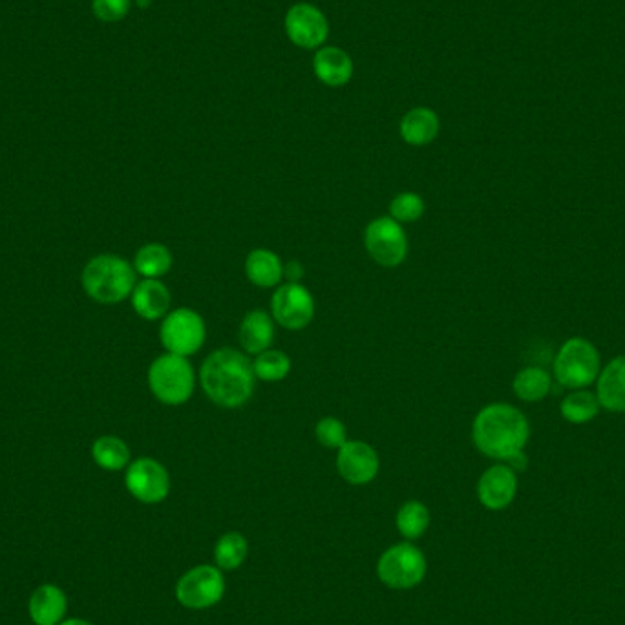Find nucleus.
<instances>
[{"mask_svg": "<svg viewBox=\"0 0 625 625\" xmlns=\"http://www.w3.org/2000/svg\"><path fill=\"white\" fill-rule=\"evenodd\" d=\"M598 403L611 412H625V357L607 364L598 379Z\"/></svg>", "mask_w": 625, "mask_h": 625, "instance_id": "obj_21", "label": "nucleus"}, {"mask_svg": "<svg viewBox=\"0 0 625 625\" xmlns=\"http://www.w3.org/2000/svg\"><path fill=\"white\" fill-rule=\"evenodd\" d=\"M426 203L417 192H401L390 203V216L395 222L412 223L423 218Z\"/></svg>", "mask_w": 625, "mask_h": 625, "instance_id": "obj_29", "label": "nucleus"}, {"mask_svg": "<svg viewBox=\"0 0 625 625\" xmlns=\"http://www.w3.org/2000/svg\"><path fill=\"white\" fill-rule=\"evenodd\" d=\"M377 573L392 589H412L423 582L426 558L412 543H399L382 554Z\"/></svg>", "mask_w": 625, "mask_h": 625, "instance_id": "obj_8", "label": "nucleus"}, {"mask_svg": "<svg viewBox=\"0 0 625 625\" xmlns=\"http://www.w3.org/2000/svg\"><path fill=\"white\" fill-rule=\"evenodd\" d=\"M150 0H138V4L139 6H147V4H149Z\"/></svg>", "mask_w": 625, "mask_h": 625, "instance_id": "obj_34", "label": "nucleus"}, {"mask_svg": "<svg viewBox=\"0 0 625 625\" xmlns=\"http://www.w3.org/2000/svg\"><path fill=\"white\" fill-rule=\"evenodd\" d=\"M150 392L159 403L180 406L192 397L196 388V373L189 357L163 353L149 368Z\"/></svg>", "mask_w": 625, "mask_h": 625, "instance_id": "obj_4", "label": "nucleus"}, {"mask_svg": "<svg viewBox=\"0 0 625 625\" xmlns=\"http://www.w3.org/2000/svg\"><path fill=\"white\" fill-rule=\"evenodd\" d=\"M247 551H249V547H247L244 536L238 532H229L216 543L214 558H216L218 567L223 571H234L244 563L245 558H247Z\"/></svg>", "mask_w": 625, "mask_h": 625, "instance_id": "obj_27", "label": "nucleus"}, {"mask_svg": "<svg viewBox=\"0 0 625 625\" xmlns=\"http://www.w3.org/2000/svg\"><path fill=\"white\" fill-rule=\"evenodd\" d=\"M430 525V510L421 501H408L397 512V529L408 540L421 538Z\"/></svg>", "mask_w": 625, "mask_h": 625, "instance_id": "obj_25", "label": "nucleus"}, {"mask_svg": "<svg viewBox=\"0 0 625 625\" xmlns=\"http://www.w3.org/2000/svg\"><path fill=\"white\" fill-rule=\"evenodd\" d=\"M271 315L289 331L308 328L315 318V298L302 284H280L271 298Z\"/></svg>", "mask_w": 625, "mask_h": 625, "instance_id": "obj_9", "label": "nucleus"}, {"mask_svg": "<svg viewBox=\"0 0 625 625\" xmlns=\"http://www.w3.org/2000/svg\"><path fill=\"white\" fill-rule=\"evenodd\" d=\"M132 308L145 320H159L167 317L170 309V291L156 278H145L134 287Z\"/></svg>", "mask_w": 625, "mask_h": 625, "instance_id": "obj_18", "label": "nucleus"}, {"mask_svg": "<svg viewBox=\"0 0 625 625\" xmlns=\"http://www.w3.org/2000/svg\"><path fill=\"white\" fill-rule=\"evenodd\" d=\"M136 269L125 258L99 255L83 269L81 284L86 295L99 304H119L132 295L136 287Z\"/></svg>", "mask_w": 625, "mask_h": 625, "instance_id": "obj_3", "label": "nucleus"}, {"mask_svg": "<svg viewBox=\"0 0 625 625\" xmlns=\"http://www.w3.org/2000/svg\"><path fill=\"white\" fill-rule=\"evenodd\" d=\"M172 267V253L163 244H147L134 256V269L143 278H156L167 275Z\"/></svg>", "mask_w": 625, "mask_h": 625, "instance_id": "obj_23", "label": "nucleus"}, {"mask_svg": "<svg viewBox=\"0 0 625 625\" xmlns=\"http://www.w3.org/2000/svg\"><path fill=\"white\" fill-rule=\"evenodd\" d=\"M256 379L265 382L284 381L291 371L289 355L280 350H265L253 361Z\"/></svg>", "mask_w": 625, "mask_h": 625, "instance_id": "obj_26", "label": "nucleus"}, {"mask_svg": "<svg viewBox=\"0 0 625 625\" xmlns=\"http://www.w3.org/2000/svg\"><path fill=\"white\" fill-rule=\"evenodd\" d=\"M379 456L364 441H346L337 450V470L350 485H368L379 474Z\"/></svg>", "mask_w": 625, "mask_h": 625, "instance_id": "obj_13", "label": "nucleus"}, {"mask_svg": "<svg viewBox=\"0 0 625 625\" xmlns=\"http://www.w3.org/2000/svg\"><path fill=\"white\" fill-rule=\"evenodd\" d=\"M518 492V477L509 465L488 468L477 483L479 501L490 510L509 507Z\"/></svg>", "mask_w": 625, "mask_h": 625, "instance_id": "obj_14", "label": "nucleus"}, {"mask_svg": "<svg viewBox=\"0 0 625 625\" xmlns=\"http://www.w3.org/2000/svg\"><path fill=\"white\" fill-rule=\"evenodd\" d=\"M598 371H600V353L589 340L585 339L567 340L554 361L556 379L562 386L571 390L593 384L598 377Z\"/></svg>", "mask_w": 625, "mask_h": 625, "instance_id": "obj_6", "label": "nucleus"}, {"mask_svg": "<svg viewBox=\"0 0 625 625\" xmlns=\"http://www.w3.org/2000/svg\"><path fill=\"white\" fill-rule=\"evenodd\" d=\"M302 276H304V267L300 262H287L284 264V278H287V282H291V284H300V280H302Z\"/></svg>", "mask_w": 625, "mask_h": 625, "instance_id": "obj_32", "label": "nucleus"}, {"mask_svg": "<svg viewBox=\"0 0 625 625\" xmlns=\"http://www.w3.org/2000/svg\"><path fill=\"white\" fill-rule=\"evenodd\" d=\"M59 625H94L90 624V622H86V620H81V618H70V620H63Z\"/></svg>", "mask_w": 625, "mask_h": 625, "instance_id": "obj_33", "label": "nucleus"}, {"mask_svg": "<svg viewBox=\"0 0 625 625\" xmlns=\"http://www.w3.org/2000/svg\"><path fill=\"white\" fill-rule=\"evenodd\" d=\"M207 339L205 320L191 308L169 311L159 328V340L167 353L191 357L202 350Z\"/></svg>", "mask_w": 625, "mask_h": 625, "instance_id": "obj_5", "label": "nucleus"}, {"mask_svg": "<svg viewBox=\"0 0 625 625\" xmlns=\"http://www.w3.org/2000/svg\"><path fill=\"white\" fill-rule=\"evenodd\" d=\"M313 72L318 81L329 88L348 85L353 77L350 53L339 46H322L313 57Z\"/></svg>", "mask_w": 625, "mask_h": 625, "instance_id": "obj_15", "label": "nucleus"}, {"mask_svg": "<svg viewBox=\"0 0 625 625\" xmlns=\"http://www.w3.org/2000/svg\"><path fill=\"white\" fill-rule=\"evenodd\" d=\"M200 382L212 403L229 410L240 408L249 403L255 393L253 362L234 348L212 351L203 361Z\"/></svg>", "mask_w": 625, "mask_h": 625, "instance_id": "obj_1", "label": "nucleus"}, {"mask_svg": "<svg viewBox=\"0 0 625 625\" xmlns=\"http://www.w3.org/2000/svg\"><path fill=\"white\" fill-rule=\"evenodd\" d=\"M125 485L128 492L141 503L156 505L169 496V472L156 459L139 457L128 465Z\"/></svg>", "mask_w": 625, "mask_h": 625, "instance_id": "obj_12", "label": "nucleus"}, {"mask_svg": "<svg viewBox=\"0 0 625 625\" xmlns=\"http://www.w3.org/2000/svg\"><path fill=\"white\" fill-rule=\"evenodd\" d=\"M551 386V375L536 366L518 371L514 379V392L521 401H527V403H538L541 399H545L547 393L551 392Z\"/></svg>", "mask_w": 625, "mask_h": 625, "instance_id": "obj_24", "label": "nucleus"}, {"mask_svg": "<svg viewBox=\"0 0 625 625\" xmlns=\"http://www.w3.org/2000/svg\"><path fill=\"white\" fill-rule=\"evenodd\" d=\"M92 10L99 21H123L130 11V0H94Z\"/></svg>", "mask_w": 625, "mask_h": 625, "instance_id": "obj_31", "label": "nucleus"}, {"mask_svg": "<svg viewBox=\"0 0 625 625\" xmlns=\"http://www.w3.org/2000/svg\"><path fill=\"white\" fill-rule=\"evenodd\" d=\"M529 435L527 417L510 404H488L472 424V439L477 450L505 463L523 452Z\"/></svg>", "mask_w": 625, "mask_h": 625, "instance_id": "obj_2", "label": "nucleus"}, {"mask_svg": "<svg viewBox=\"0 0 625 625\" xmlns=\"http://www.w3.org/2000/svg\"><path fill=\"white\" fill-rule=\"evenodd\" d=\"M238 339L245 355L256 357L269 350L275 340V318L265 309H251L240 324Z\"/></svg>", "mask_w": 625, "mask_h": 625, "instance_id": "obj_16", "label": "nucleus"}, {"mask_svg": "<svg viewBox=\"0 0 625 625\" xmlns=\"http://www.w3.org/2000/svg\"><path fill=\"white\" fill-rule=\"evenodd\" d=\"M439 130H441L439 116L432 108L426 106H417L406 112L399 127L401 138L412 147L430 145L439 136Z\"/></svg>", "mask_w": 625, "mask_h": 625, "instance_id": "obj_19", "label": "nucleus"}, {"mask_svg": "<svg viewBox=\"0 0 625 625\" xmlns=\"http://www.w3.org/2000/svg\"><path fill=\"white\" fill-rule=\"evenodd\" d=\"M284 28L289 41L304 50L322 48L328 41V17L309 2H298L289 8L284 19Z\"/></svg>", "mask_w": 625, "mask_h": 625, "instance_id": "obj_11", "label": "nucleus"}, {"mask_svg": "<svg viewBox=\"0 0 625 625\" xmlns=\"http://www.w3.org/2000/svg\"><path fill=\"white\" fill-rule=\"evenodd\" d=\"M315 435L320 445L331 450H339L348 441L346 424L337 417H322L315 426Z\"/></svg>", "mask_w": 625, "mask_h": 625, "instance_id": "obj_30", "label": "nucleus"}, {"mask_svg": "<svg viewBox=\"0 0 625 625\" xmlns=\"http://www.w3.org/2000/svg\"><path fill=\"white\" fill-rule=\"evenodd\" d=\"M245 275L256 287H278L284 280V264L269 249H255L245 260Z\"/></svg>", "mask_w": 625, "mask_h": 625, "instance_id": "obj_20", "label": "nucleus"}, {"mask_svg": "<svg viewBox=\"0 0 625 625\" xmlns=\"http://www.w3.org/2000/svg\"><path fill=\"white\" fill-rule=\"evenodd\" d=\"M364 245L371 260L388 269L403 264L408 255L406 231L392 216H381L368 223L364 231Z\"/></svg>", "mask_w": 625, "mask_h": 625, "instance_id": "obj_7", "label": "nucleus"}, {"mask_svg": "<svg viewBox=\"0 0 625 625\" xmlns=\"http://www.w3.org/2000/svg\"><path fill=\"white\" fill-rule=\"evenodd\" d=\"M598 406V397L591 392L571 393L563 399V419L573 424L589 423L598 414Z\"/></svg>", "mask_w": 625, "mask_h": 625, "instance_id": "obj_28", "label": "nucleus"}, {"mask_svg": "<svg viewBox=\"0 0 625 625\" xmlns=\"http://www.w3.org/2000/svg\"><path fill=\"white\" fill-rule=\"evenodd\" d=\"M225 593V582L220 569L211 565L194 567L183 574L176 585V598L189 609H207L218 604Z\"/></svg>", "mask_w": 625, "mask_h": 625, "instance_id": "obj_10", "label": "nucleus"}, {"mask_svg": "<svg viewBox=\"0 0 625 625\" xmlns=\"http://www.w3.org/2000/svg\"><path fill=\"white\" fill-rule=\"evenodd\" d=\"M28 611L35 625H59L68 611V598L57 585L44 583L33 591Z\"/></svg>", "mask_w": 625, "mask_h": 625, "instance_id": "obj_17", "label": "nucleus"}, {"mask_svg": "<svg viewBox=\"0 0 625 625\" xmlns=\"http://www.w3.org/2000/svg\"><path fill=\"white\" fill-rule=\"evenodd\" d=\"M92 457L97 467L117 472L130 465V448L116 435H103L92 446Z\"/></svg>", "mask_w": 625, "mask_h": 625, "instance_id": "obj_22", "label": "nucleus"}]
</instances>
